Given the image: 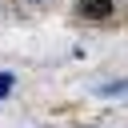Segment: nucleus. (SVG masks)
Returning a JSON list of instances; mask_svg holds the SVG:
<instances>
[{
    "mask_svg": "<svg viewBox=\"0 0 128 128\" xmlns=\"http://www.w3.org/2000/svg\"><path fill=\"white\" fill-rule=\"evenodd\" d=\"M112 8H116L112 0H80V8H76V12H80L84 20H108V16H112Z\"/></svg>",
    "mask_w": 128,
    "mask_h": 128,
    "instance_id": "nucleus-1",
    "label": "nucleus"
},
{
    "mask_svg": "<svg viewBox=\"0 0 128 128\" xmlns=\"http://www.w3.org/2000/svg\"><path fill=\"white\" fill-rule=\"evenodd\" d=\"M8 92H12V76H8V72H0V100H4Z\"/></svg>",
    "mask_w": 128,
    "mask_h": 128,
    "instance_id": "nucleus-2",
    "label": "nucleus"
}]
</instances>
